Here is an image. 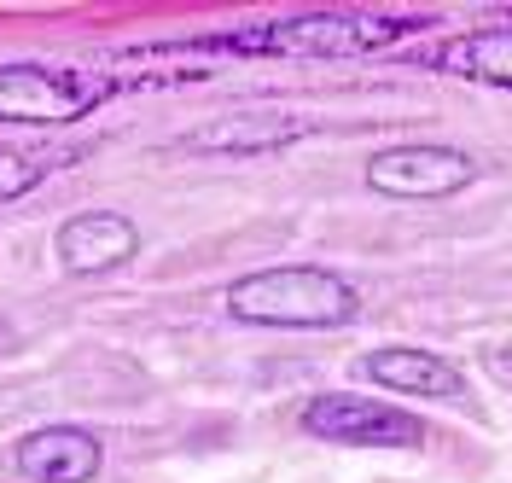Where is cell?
Here are the masks:
<instances>
[{
  "mask_svg": "<svg viewBox=\"0 0 512 483\" xmlns=\"http://www.w3.org/2000/svg\"><path fill=\"white\" fill-rule=\"evenodd\" d=\"M361 373L373 379V385L396 390V396H431V402H466V379H460V367L443 361V355L431 350H373L361 361Z\"/></svg>",
  "mask_w": 512,
  "mask_h": 483,
  "instance_id": "cell-8",
  "label": "cell"
},
{
  "mask_svg": "<svg viewBox=\"0 0 512 483\" xmlns=\"http://www.w3.org/2000/svg\"><path fill=\"white\" fill-rule=\"evenodd\" d=\"M431 65L478 82V88H512V30H478V35H454L448 47L431 53Z\"/></svg>",
  "mask_w": 512,
  "mask_h": 483,
  "instance_id": "cell-10",
  "label": "cell"
},
{
  "mask_svg": "<svg viewBox=\"0 0 512 483\" xmlns=\"http://www.w3.org/2000/svg\"><path fill=\"white\" fill-rule=\"evenodd\" d=\"M478 175V163L454 146H390L367 163V187L390 198H443L460 193Z\"/></svg>",
  "mask_w": 512,
  "mask_h": 483,
  "instance_id": "cell-5",
  "label": "cell"
},
{
  "mask_svg": "<svg viewBox=\"0 0 512 483\" xmlns=\"http://www.w3.org/2000/svg\"><path fill=\"white\" fill-rule=\"evenodd\" d=\"M361 297L344 274L332 268H309V262H291V268H256L245 280L227 286V315L251 326H303V332H326V326L355 321Z\"/></svg>",
  "mask_w": 512,
  "mask_h": 483,
  "instance_id": "cell-1",
  "label": "cell"
},
{
  "mask_svg": "<svg viewBox=\"0 0 512 483\" xmlns=\"http://www.w3.org/2000/svg\"><path fill=\"white\" fill-rule=\"evenodd\" d=\"M99 99H105V82L82 70L0 65V123H76Z\"/></svg>",
  "mask_w": 512,
  "mask_h": 483,
  "instance_id": "cell-3",
  "label": "cell"
},
{
  "mask_svg": "<svg viewBox=\"0 0 512 483\" xmlns=\"http://www.w3.org/2000/svg\"><path fill=\"white\" fill-rule=\"evenodd\" d=\"M309 123L291 111H233L222 123H210L204 134H192V152H227V158H251V152H274L303 140Z\"/></svg>",
  "mask_w": 512,
  "mask_h": 483,
  "instance_id": "cell-9",
  "label": "cell"
},
{
  "mask_svg": "<svg viewBox=\"0 0 512 483\" xmlns=\"http://www.w3.org/2000/svg\"><path fill=\"white\" fill-rule=\"evenodd\" d=\"M53 251H59V262L70 274H105V268H123L140 251V233L117 210H88V216H70L59 227Z\"/></svg>",
  "mask_w": 512,
  "mask_h": 483,
  "instance_id": "cell-7",
  "label": "cell"
},
{
  "mask_svg": "<svg viewBox=\"0 0 512 483\" xmlns=\"http://www.w3.org/2000/svg\"><path fill=\"white\" fill-rule=\"evenodd\" d=\"M303 431L320 443H350V449H419L425 437L414 414L367 402V396H315L303 408Z\"/></svg>",
  "mask_w": 512,
  "mask_h": 483,
  "instance_id": "cell-4",
  "label": "cell"
},
{
  "mask_svg": "<svg viewBox=\"0 0 512 483\" xmlns=\"http://www.w3.org/2000/svg\"><path fill=\"white\" fill-rule=\"evenodd\" d=\"M402 35L396 18H373V12H309L291 24H268L251 35H227V53H303V59H350V53H373Z\"/></svg>",
  "mask_w": 512,
  "mask_h": 483,
  "instance_id": "cell-2",
  "label": "cell"
},
{
  "mask_svg": "<svg viewBox=\"0 0 512 483\" xmlns=\"http://www.w3.org/2000/svg\"><path fill=\"white\" fill-rule=\"evenodd\" d=\"M35 181H41V163L24 158V152H12V146H0V204L24 198Z\"/></svg>",
  "mask_w": 512,
  "mask_h": 483,
  "instance_id": "cell-11",
  "label": "cell"
},
{
  "mask_svg": "<svg viewBox=\"0 0 512 483\" xmlns=\"http://www.w3.org/2000/svg\"><path fill=\"white\" fill-rule=\"evenodd\" d=\"M18 472L30 483H94L99 478V443L82 425H41L18 443Z\"/></svg>",
  "mask_w": 512,
  "mask_h": 483,
  "instance_id": "cell-6",
  "label": "cell"
}]
</instances>
